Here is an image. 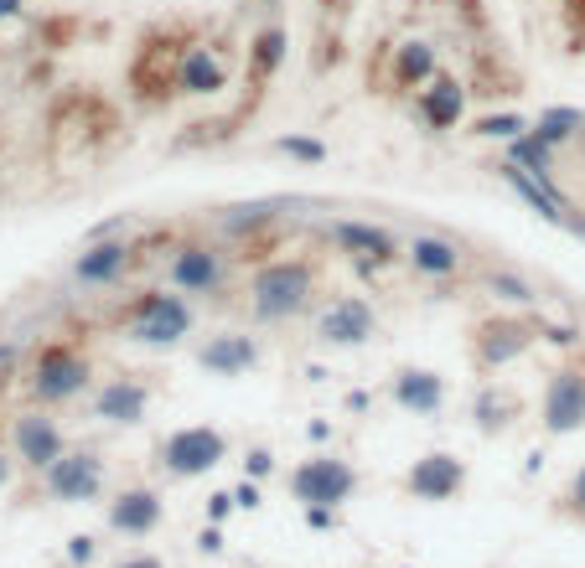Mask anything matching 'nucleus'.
I'll use <instances>...</instances> for the list:
<instances>
[{"label":"nucleus","mask_w":585,"mask_h":568,"mask_svg":"<svg viewBox=\"0 0 585 568\" xmlns=\"http://www.w3.org/2000/svg\"><path fill=\"white\" fill-rule=\"evenodd\" d=\"M322 290V264L306 253H285V259H264L249 274L243 295H249V316L259 326H285V320L306 316Z\"/></svg>","instance_id":"nucleus-1"},{"label":"nucleus","mask_w":585,"mask_h":568,"mask_svg":"<svg viewBox=\"0 0 585 568\" xmlns=\"http://www.w3.org/2000/svg\"><path fill=\"white\" fill-rule=\"evenodd\" d=\"M192 326H197V305L172 284L166 290H140L120 310V331L136 347H176V341L192 336Z\"/></svg>","instance_id":"nucleus-2"},{"label":"nucleus","mask_w":585,"mask_h":568,"mask_svg":"<svg viewBox=\"0 0 585 568\" xmlns=\"http://www.w3.org/2000/svg\"><path fill=\"white\" fill-rule=\"evenodd\" d=\"M94 387V357L78 341H47L26 362V398L36 408H63Z\"/></svg>","instance_id":"nucleus-3"},{"label":"nucleus","mask_w":585,"mask_h":568,"mask_svg":"<svg viewBox=\"0 0 585 568\" xmlns=\"http://www.w3.org/2000/svg\"><path fill=\"white\" fill-rule=\"evenodd\" d=\"M166 284L192 301H224L234 290V253L207 243V238H182V243H172V259H166Z\"/></svg>","instance_id":"nucleus-4"},{"label":"nucleus","mask_w":585,"mask_h":568,"mask_svg":"<svg viewBox=\"0 0 585 568\" xmlns=\"http://www.w3.org/2000/svg\"><path fill=\"white\" fill-rule=\"evenodd\" d=\"M228 460V435L218 424H187L155 445V470L166 481H197L207 470H218Z\"/></svg>","instance_id":"nucleus-5"},{"label":"nucleus","mask_w":585,"mask_h":568,"mask_svg":"<svg viewBox=\"0 0 585 568\" xmlns=\"http://www.w3.org/2000/svg\"><path fill=\"white\" fill-rule=\"evenodd\" d=\"M187 32H151L136 47V63H130V88H136L140 103H166L176 99V67L187 57Z\"/></svg>","instance_id":"nucleus-6"},{"label":"nucleus","mask_w":585,"mask_h":568,"mask_svg":"<svg viewBox=\"0 0 585 568\" xmlns=\"http://www.w3.org/2000/svg\"><path fill=\"white\" fill-rule=\"evenodd\" d=\"M544 336V320L534 316H483L472 320V362L477 372H502L508 362H518L523 351Z\"/></svg>","instance_id":"nucleus-7"},{"label":"nucleus","mask_w":585,"mask_h":568,"mask_svg":"<svg viewBox=\"0 0 585 568\" xmlns=\"http://www.w3.org/2000/svg\"><path fill=\"white\" fill-rule=\"evenodd\" d=\"M104 481H109V460H104L94 445H68L63 460H52L42 470V491L52 502L63 506H84V502H99Z\"/></svg>","instance_id":"nucleus-8"},{"label":"nucleus","mask_w":585,"mask_h":568,"mask_svg":"<svg viewBox=\"0 0 585 568\" xmlns=\"http://www.w3.org/2000/svg\"><path fill=\"white\" fill-rule=\"evenodd\" d=\"M358 491V470L343 455H311L291 470V496L301 506H343Z\"/></svg>","instance_id":"nucleus-9"},{"label":"nucleus","mask_w":585,"mask_h":568,"mask_svg":"<svg viewBox=\"0 0 585 568\" xmlns=\"http://www.w3.org/2000/svg\"><path fill=\"white\" fill-rule=\"evenodd\" d=\"M539 424L550 435H581L585 429V362L570 357L550 372L544 383V403H539Z\"/></svg>","instance_id":"nucleus-10"},{"label":"nucleus","mask_w":585,"mask_h":568,"mask_svg":"<svg viewBox=\"0 0 585 568\" xmlns=\"http://www.w3.org/2000/svg\"><path fill=\"white\" fill-rule=\"evenodd\" d=\"M285 47H291V36H285V26H259L254 36H249V52H243V103H239V119L254 114L259 99H264V88L275 84L280 63H285Z\"/></svg>","instance_id":"nucleus-11"},{"label":"nucleus","mask_w":585,"mask_h":568,"mask_svg":"<svg viewBox=\"0 0 585 568\" xmlns=\"http://www.w3.org/2000/svg\"><path fill=\"white\" fill-rule=\"evenodd\" d=\"M11 450H17L21 466L42 476L52 460L68 455V435H63V424H57L47 408H26V414H17V424H11Z\"/></svg>","instance_id":"nucleus-12"},{"label":"nucleus","mask_w":585,"mask_h":568,"mask_svg":"<svg viewBox=\"0 0 585 568\" xmlns=\"http://www.w3.org/2000/svg\"><path fill=\"white\" fill-rule=\"evenodd\" d=\"M136 243L130 238H115V233H99L88 238L84 253L73 259V280L88 284V290H115V284H124V274L136 269Z\"/></svg>","instance_id":"nucleus-13"},{"label":"nucleus","mask_w":585,"mask_h":568,"mask_svg":"<svg viewBox=\"0 0 585 568\" xmlns=\"http://www.w3.org/2000/svg\"><path fill=\"white\" fill-rule=\"evenodd\" d=\"M379 336V310L362 295H343L316 316V341L322 347H368Z\"/></svg>","instance_id":"nucleus-14"},{"label":"nucleus","mask_w":585,"mask_h":568,"mask_svg":"<svg viewBox=\"0 0 585 568\" xmlns=\"http://www.w3.org/2000/svg\"><path fill=\"white\" fill-rule=\"evenodd\" d=\"M404 491H410L414 502H456L466 491V466L446 450L420 455V460L404 470Z\"/></svg>","instance_id":"nucleus-15"},{"label":"nucleus","mask_w":585,"mask_h":568,"mask_svg":"<svg viewBox=\"0 0 585 568\" xmlns=\"http://www.w3.org/2000/svg\"><path fill=\"white\" fill-rule=\"evenodd\" d=\"M327 243H337L343 253H353L362 269H383V264H394V259H404V249H399V238L389 233V228H373V222H358V218L332 222Z\"/></svg>","instance_id":"nucleus-16"},{"label":"nucleus","mask_w":585,"mask_h":568,"mask_svg":"<svg viewBox=\"0 0 585 568\" xmlns=\"http://www.w3.org/2000/svg\"><path fill=\"white\" fill-rule=\"evenodd\" d=\"M151 398L155 387L145 383V378H136V372H120V378H109V383L94 393V418H104V424H145V414H151Z\"/></svg>","instance_id":"nucleus-17"},{"label":"nucleus","mask_w":585,"mask_h":568,"mask_svg":"<svg viewBox=\"0 0 585 568\" xmlns=\"http://www.w3.org/2000/svg\"><path fill=\"white\" fill-rule=\"evenodd\" d=\"M228 88V52L218 42H192L176 67V94L182 99H213Z\"/></svg>","instance_id":"nucleus-18"},{"label":"nucleus","mask_w":585,"mask_h":568,"mask_svg":"<svg viewBox=\"0 0 585 568\" xmlns=\"http://www.w3.org/2000/svg\"><path fill=\"white\" fill-rule=\"evenodd\" d=\"M259 357H264L259 336H249V331H218V336H207L203 347H197V368L213 372V378H243V372L259 368Z\"/></svg>","instance_id":"nucleus-19"},{"label":"nucleus","mask_w":585,"mask_h":568,"mask_svg":"<svg viewBox=\"0 0 585 568\" xmlns=\"http://www.w3.org/2000/svg\"><path fill=\"white\" fill-rule=\"evenodd\" d=\"M161 517H166V506H161L151 485H124L109 502V533L120 537H151L161 527Z\"/></svg>","instance_id":"nucleus-20"},{"label":"nucleus","mask_w":585,"mask_h":568,"mask_svg":"<svg viewBox=\"0 0 585 568\" xmlns=\"http://www.w3.org/2000/svg\"><path fill=\"white\" fill-rule=\"evenodd\" d=\"M404 264H410L420 280L446 284L466 269V249L451 243V238H441V233H414L410 243H404Z\"/></svg>","instance_id":"nucleus-21"},{"label":"nucleus","mask_w":585,"mask_h":568,"mask_svg":"<svg viewBox=\"0 0 585 568\" xmlns=\"http://www.w3.org/2000/svg\"><path fill=\"white\" fill-rule=\"evenodd\" d=\"M389 398H394L404 414L431 418L446 408V378L435 368H399L394 378H389Z\"/></svg>","instance_id":"nucleus-22"},{"label":"nucleus","mask_w":585,"mask_h":568,"mask_svg":"<svg viewBox=\"0 0 585 568\" xmlns=\"http://www.w3.org/2000/svg\"><path fill=\"white\" fill-rule=\"evenodd\" d=\"M414 114H420V124H425V130H435V134L456 130V124H462V114H466V88L456 84V78H446V73H435L431 84L414 94Z\"/></svg>","instance_id":"nucleus-23"},{"label":"nucleus","mask_w":585,"mask_h":568,"mask_svg":"<svg viewBox=\"0 0 585 568\" xmlns=\"http://www.w3.org/2000/svg\"><path fill=\"white\" fill-rule=\"evenodd\" d=\"M435 73H441V63H435L431 42H399L394 63H389V94H420Z\"/></svg>","instance_id":"nucleus-24"},{"label":"nucleus","mask_w":585,"mask_h":568,"mask_svg":"<svg viewBox=\"0 0 585 568\" xmlns=\"http://www.w3.org/2000/svg\"><path fill=\"white\" fill-rule=\"evenodd\" d=\"M498 176H502L508 186H513L518 197L529 201V212H539V218L554 222V228H565V222H570V201H565V197H554V192H550L544 182H539V176H529V171L513 166V161H502Z\"/></svg>","instance_id":"nucleus-25"},{"label":"nucleus","mask_w":585,"mask_h":568,"mask_svg":"<svg viewBox=\"0 0 585 568\" xmlns=\"http://www.w3.org/2000/svg\"><path fill=\"white\" fill-rule=\"evenodd\" d=\"M518 414H523V398H518L508 383H483V387H477L472 418H477V429H483V435H502Z\"/></svg>","instance_id":"nucleus-26"},{"label":"nucleus","mask_w":585,"mask_h":568,"mask_svg":"<svg viewBox=\"0 0 585 568\" xmlns=\"http://www.w3.org/2000/svg\"><path fill=\"white\" fill-rule=\"evenodd\" d=\"M554 155H560V151H554V145H544L534 130H523L518 140H508V161H513V166H523L529 176H539L554 197H565V192H560V161H554Z\"/></svg>","instance_id":"nucleus-27"},{"label":"nucleus","mask_w":585,"mask_h":568,"mask_svg":"<svg viewBox=\"0 0 585 568\" xmlns=\"http://www.w3.org/2000/svg\"><path fill=\"white\" fill-rule=\"evenodd\" d=\"M529 130H534L544 145L565 151V145H575L585 134V109H575V103H550V109H539V119Z\"/></svg>","instance_id":"nucleus-28"},{"label":"nucleus","mask_w":585,"mask_h":568,"mask_svg":"<svg viewBox=\"0 0 585 568\" xmlns=\"http://www.w3.org/2000/svg\"><path fill=\"white\" fill-rule=\"evenodd\" d=\"M483 284H487V295H492L498 305H518V310L539 305V290L523 280V274H513V269H487Z\"/></svg>","instance_id":"nucleus-29"},{"label":"nucleus","mask_w":585,"mask_h":568,"mask_svg":"<svg viewBox=\"0 0 585 568\" xmlns=\"http://www.w3.org/2000/svg\"><path fill=\"white\" fill-rule=\"evenodd\" d=\"M275 155H291V161H301V166H327L332 161V151L322 145V140H311V134H280Z\"/></svg>","instance_id":"nucleus-30"},{"label":"nucleus","mask_w":585,"mask_h":568,"mask_svg":"<svg viewBox=\"0 0 585 568\" xmlns=\"http://www.w3.org/2000/svg\"><path fill=\"white\" fill-rule=\"evenodd\" d=\"M529 124H534V119H523V114H483L477 124H472V134H483V140H502V145H508V140H518Z\"/></svg>","instance_id":"nucleus-31"},{"label":"nucleus","mask_w":585,"mask_h":568,"mask_svg":"<svg viewBox=\"0 0 585 568\" xmlns=\"http://www.w3.org/2000/svg\"><path fill=\"white\" fill-rule=\"evenodd\" d=\"M275 218L270 207H234V212H224V233H249V243H254V233L264 228V222Z\"/></svg>","instance_id":"nucleus-32"},{"label":"nucleus","mask_w":585,"mask_h":568,"mask_svg":"<svg viewBox=\"0 0 585 568\" xmlns=\"http://www.w3.org/2000/svg\"><path fill=\"white\" fill-rule=\"evenodd\" d=\"M94 553H99V543L88 533H78V537H68V564L73 568H84V564H94Z\"/></svg>","instance_id":"nucleus-33"},{"label":"nucleus","mask_w":585,"mask_h":568,"mask_svg":"<svg viewBox=\"0 0 585 568\" xmlns=\"http://www.w3.org/2000/svg\"><path fill=\"white\" fill-rule=\"evenodd\" d=\"M270 470H275V455L264 450V445H254V450L243 455V476H254L259 481V476H270Z\"/></svg>","instance_id":"nucleus-34"},{"label":"nucleus","mask_w":585,"mask_h":568,"mask_svg":"<svg viewBox=\"0 0 585 568\" xmlns=\"http://www.w3.org/2000/svg\"><path fill=\"white\" fill-rule=\"evenodd\" d=\"M565 506H570V512H575V517L585 522V466L575 470V476H570V485H565Z\"/></svg>","instance_id":"nucleus-35"},{"label":"nucleus","mask_w":585,"mask_h":568,"mask_svg":"<svg viewBox=\"0 0 585 568\" xmlns=\"http://www.w3.org/2000/svg\"><path fill=\"white\" fill-rule=\"evenodd\" d=\"M234 506H239V502H234V491H218V496H207V517L224 522L228 512H234Z\"/></svg>","instance_id":"nucleus-36"},{"label":"nucleus","mask_w":585,"mask_h":568,"mask_svg":"<svg viewBox=\"0 0 585 568\" xmlns=\"http://www.w3.org/2000/svg\"><path fill=\"white\" fill-rule=\"evenodd\" d=\"M306 522L327 533V527H337V506H306Z\"/></svg>","instance_id":"nucleus-37"},{"label":"nucleus","mask_w":585,"mask_h":568,"mask_svg":"<svg viewBox=\"0 0 585 568\" xmlns=\"http://www.w3.org/2000/svg\"><path fill=\"white\" fill-rule=\"evenodd\" d=\"M197 548H203V553H224V533H218V522L197 533Z\"/></svg>","instance_id":"nucleus-38"},{"label":"nucleus","mask_w":585,"mask_h":568,"mask_svg":"<svg viewBox=\"0 0 585 568\" xmlns=\"http://www.w3.org/2000/svg\"><path fill=\"white\" fill-rule=\"evenodd\" d=\"M234 502H239L243 512H254V506H259V485H254V481H243L239 491H234Z\"/></svg>","instance_id":"nucleus-39"},{"label":"nucleus","mask_w":585,"mask_h":568,"mask_svg":"<svg viewBox=\"0 0 585 568\" xmlns=\"http://www.w3.org/2000/svg\"><path fill=\"white\" fill-rule=\"evenodd\" d=\"M115 568H166V564L151 558V553H136V558H124V564H115Z\"/></svg>","instance_id":"nucleus-40"},{"label":"nucleus","mask_w":585,"mask_h":568,"mask_svg":"<svg viewBox=\"0 0 585 568\" xmlns=\"http://www.w3.org/2000/svg\"><path fill=\"white\" fill-rule=\"evenodd\" d=\"M17 11H21V0H0V21H6V17H17Z\"/></svg>","instance_id":"nucleus-41"},{"label":"nucleus","mask_w":585,"mask_h":568,"mask_svg":"<svg viewBox=\"0 0 585 568\" xmlns=\"http://www.w3.org/2000/svg\"><path fill=\"white\" fill-rule=\"evenodd\" d=\"M6 485H11V460L0 455V491H6Z\"/></svg>","instance_id":"nucleus-42"},{"label":"nucleus","mask_w":585,"mask_h":568,"mask_svg":"<svg viewBox=\"0 0 585 568\" xmlns=\"http://www.w3.org/2000/svg\"><path fill=\"white\" fill-rule=\"evenodd\" d=\"M6 387H11V372H6V368H0V393H6Z\"/></svg>","instance_id":"nucleus-43"},{"label":"nucleus","mask_w":585,"mask_h":568,"mask_svg":"<svg viewBox=\"0 0 585 568\" xmlns=\"http://www.w3.org/2000/svg\"><path fill=\"white\" fill-rule=\"evenodd\" d=\"M322 6H337V0H322Z\"/></svg>","instance_id":"nucleus-44"}]
</instances>
